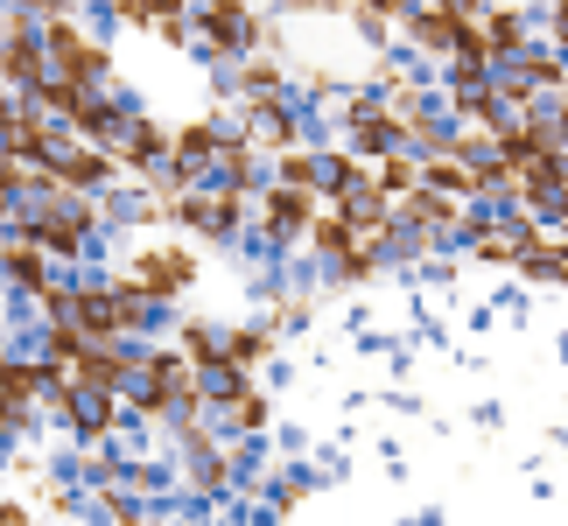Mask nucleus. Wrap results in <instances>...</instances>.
<instances>
[{
	"label": "nucleus",
	"instance_id": "nucleus-6",
	"mask_svg": "<svg viewBox=\"0 0 568 526\" xmlns=\"http://www.w3.org/2000/svg\"><path fill=\"white\" fill-rule=\"evenodd\" d=\"M36 386H42L36 365H8V414H29L36 407Z\"/></svg>",
	"mask_w": 568,
	"mask_h": 526
},
{
	"label": "nucleus",
	"instance_id": "nucleus-2",
	"mask_svg": "<svg viewBox=\"0 0 568 526\" xmlns=\"http://www.w3.org/2000/svg\"><path fill=\"white\" fill-rule=\"evenodd\" d=\"M352 134H358V148H365V155H386V148H400L407 120H386L379 105H358V113H352Z\"/></svg>",
	"mask_w": 568,
	"mask_h": 526
},
{
	"label": "nucleus",
	"instance_id": "nucleus-7",
	"mask_svg": "<svg viewBox=\"0 0 568 526\" xmlns=\"http://www.w3.org/2000/svg\"><path fill=\"white\" fill-rule=\"evenodd\" d=\"M8 274L21 281V289H42V246L36 239H21V246L8 253Z\"/></svg>",
	"mask_w": 568,
	"mask_h": 526
},
{
	"label": "nucleus",
	"instance_id": "nucleus-3",
	"mask_svg": "<svg viewBox=\"0 0 568 526\" xmlns=\"http://www.w3.org/2000/svg\"><path fill=\"white\" fill-rule=\"evenodd\" d=\"M204 29L225 42V50H246V42H253V21H246L239 0H211V8H204Z\"/></svg>",
	"mask_w": 568,
	"mask_h": 526
},
{
	"label": "nucleus",
	"instance_id": "nucleus-8",
	"mask_svg": "<svg viewBox=\"0 0 568 526\" xmlns=\"http://www.w3.org/2000/svg\"><path fill=\"white\" fill-rule=\"evenodd\" d=\"M267 218L281 232H295V225H310V196H295V190H281V196H267Z\"/></svg>",
	"mask_w": 568,
	"mask_h": 526
},
{
	"label": "nucleus",
	"instance_id": "nucleus-4",
	"mask_svg": "<svg viewBox=\"0 0 568 526\" xmlns=\"http://www.w3.org/2000/svg\"><path fill=\"white\" fill-rule=\"evenodd\" d=\"M63 414L78 428H105L113 422V401H105V386H63Z\"/></svg>",
	"mask_w": 568,
	"mask_h": 526
},
{
	"label": "nucleus",
	"instance_id": "nucleus-5",
	"mask_svg": "<svg viewBox=\"0 0 568 526\" xmlns=\"http://www.w3.org/2000/svg\"><path fill=\"white\" fill-rule=\"evenodd\" d=\"M183 274H190V260H183V253H148L141 267H134V281H141L148 295H169V289H176Z\"/></svg>",
	"mask_w": 568,
	"mask_h": 526
},
{
	"label": "nucleus",
	"instance_id": "nucleus-1",
	"mask_svg": "<svg viewBox=\"0 0 568 526\" xmlns=\"http://www.w3.org/2000/svg\"><path fill=\"white\" fill-rule=\"evenodd\" d=\"M57 323L71 337H92V344H113L120 331L141 323V295L134 289H78V295H50Z\"/></svg>",
	"mask_w": 568,
	"mask_h": 526
}]
</instances>
